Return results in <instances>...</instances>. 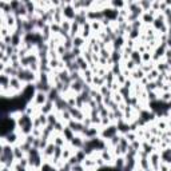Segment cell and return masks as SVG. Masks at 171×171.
Returning a JSON list of instances; mask_svg holds the SVG:
<instances>
[{
  "label": "cell",
  "mask_w": 171,
  "mask_h": 171,
  "mask_svg": "<svg viewBox=\"0 0 171 171\" xmlns=\"http://www.w3.org/2000/svg\"><path fill=\"white\" fill-rule=\"evenodd\" d=\"M118 132V127H116V124H110L109 127H104V128H100V134H99V136L102 139H104V141H109L112 136H115Z\"/></svg>",
  "instance_id": "cell-1"
},
{
  "label": "cell",
  "mask_w": 171,
  "mask_h": 171,
  "mask_svg": "<svg viewBox=\"0 0 171 171\" xmlns=\"http://www.w3.org/2000/svg\"><path fill=\"white\" fill-rule=\"evenodd\" d=\"M148 160H150V169L152 171H159V166L162 162L160 160V151L155 148V151L148 155Z\"/></svg>",
  "instance_id": "cell-2"
},
{
  "label": "cell",
  "mask_w": 171,
  "mask_h": 171,
  "mask_svg": "<svg viewBox=\"0 0 171 171\" xmlns=\"http://www.w3.org/2000/svg\"><path fill=\"white\" fill-rule=\"evenodd\" d=\"M48 102V95L46 92H42V91H38L36 92V95H35V98H34V100L31 102L32 104L35 106V107H43L46 103Z\"/></svg>",
  "instance_id": "cell-3"
},
{
  "label": "cell",
  "mask_w": 171,
  "mask_h": 171,
  "mask_svg": "<svg viewBox=\"0 0 171 171\" xmlns=\"http://www.w3.org/2000/svg\"><path fill=\"white\" fill-rule=\"evenodd\" d=\"M63 10V16H64V20H70V21H74L75 20V17H76V10L71 6V2H68V4L64 7V8H62Z\"/></svg>",
  "instance_id": "cell-4"
},
{
  "label": "cell",
  "mask_w": 171,
  "mask_h": 171,
  "mask_svg": "<svg viewBox=\"0 0 171 171\" xmlns=\"http://www.w3.org/2000/svg\"><path fill=\"white\" fill-rule=\"evenodd\" d=\"M68 143L71 145V147H72L74 150H82V148L84 147L86 139H84V136H82L80 134H75V136L71 139Z\"/></svg>",
  "instance_id": "cell-5"
},
{
  "label": "cell",
  "mask_w": 171,
  "mask_h": 171,
  "mask_svg": "<svg viewBox=\"0 0 171 171\" xmlns=\"http://www.w3.org/2000/svg\"><path fill=\"white\" fill-rule=\"evenodd\" d=\"M156 13H158V12H155V11H152V10H150L148 12H143L142 16H141L142 23L145 24V25H152V23H154V20H155Z\"/></svg>",
  "instance_id": "cell-6"
},
{
  "label": "cell",
  "mask_w": 171,
  "mask_h": 171,
  "mask_svg": "<svg viewBox=\"0 0 171 171\" xmlns=\"http://www.w3.org/2000/svg\"><path fill=\"white\" fill-rule=\"evenodd\" d=\"M70 112H71L72 119L74 120H78V122H83V119L86 118V114L80 109H78V107H71Z\"/></svg>",
  "instance_id": "cell-7"
},
{
  "label": "cell",
  "mask_w": 171,
  "mask_h": 171,
  "mask_svg": "<svg viewBox=\"0 0 171 171\" xmlns=\"http://www.w3.org/2000/svg\"><path fill=\"white\" fill-rule=\"evenodd\" d=\"M67 126L72 130V131L75 132V134H82V131L84 130V126H83V123L82 122H78V120H70L68 123H67Z\"/></svg>",
  "instance_id": "cell-8"
},
{
  "label": "cell",
  "mask_w": 171,
  "mask_h": 171,
  "mask_svg": "<svg viewBox=\"0 0 171 171\" xmlns=\"http://www.w3.org/2000/svg\"><path fill=\"white\" fill-rule=\"evenodd\" d=\"M53 111H55V103L51 100H48L43 107H40V112L44 115H49V114H52Z\"/></svg>",
  "instance_id": "cell-9"
},
{
  "label": "cell",
  "mask_w": 171,
  "mask_h": 171,
  "mask_svg": "<svg viewBox=\"0 0 171 171\" xmlns=\"http://www.w3.org/2000/svg\"><path fill=\"white\" fill-rule=\"evenodd\" d=\"M160 160L163 162V163H167L171 166V146L167 147L166 150L160 151Z\"/></svg>",
  "instance_id": "cell-10"
},
{
  "label": "cell",
  "mask_w": 171,
  "mask_h": 171,
  "mask_svg": "<svg viewBox=\"0 0 171 171\" xmlns=\"http://www.w3.org/2000/svg\"><path fill=\"white\" fill-rule=\"evenodd\" d=\"M92 35V31H91V24H90V21H87L83 27H82V31H80V36H82L83 39L88 40L90 38H91Z\"/></svg>",
  "instance_id": "cell-11"
},
{
  "label": "cell",
  "mask_w": 171,
  "mask_h": 171,
  "mask_svg": "<svg viewBox=\"0 0 171 171\" xmlns=\"http://www.w3.org/2000/svg\"><path fill=\"white\" fill-rule=\"evenodd\" d=\"M72 44H74L75 48H82V49H84L86 47H87V40L83 39L82 36H80V35H78V36H75V38L72 39Z\"/></svg>",
  "instance_id": "cell-12"
},
{
  "label": "cell",
  "mask_w": 171,
  "mask_h": 171,
  "mask_svg": "<svg viewBox=\"0 0 171 171\" xmlns=\"http://www.w3.org/2000/svg\"><path fill=\"white\" fill-rule=\"evenodd\" d=\"M145 76H146V74L143 72V71H142L141 68H139V67H138L136 70H134L132 72H131V79L134 80V82H141V80H142L143 78H145Z\"/></svg>",
  "instance_id": "cell-13"
},
{
  "label": "cell",
  "mask_w": 171,
  "mask_h": 171,
  "mask_svg": "<svg viewBox=\"0 0 171 171\" xmlns=\"http://www.w3.org/2000/svg\"><path fill=\"white\" fill-rule=\"evenodd\" d=\"M155 148H156V147H154L152 145H150V143H148L147 141H142V147H141V150H142L143 152H146L147 155H150L151 152H154Z\"/></svg>",
  "instance_id": "cell-14"
},
{
  "label": "cell",
  "mask_w": 171,
  "mask_h": 171,
  "mask_svg": "<svg viewBox=\"0 0 171 171\" xmlns=\"http://www.w3.org/2000/svg\"><path fill=\"white\" fill-rule=\"evenodd\" d=\"M76 63H78V66H79V68H80V72H83V71H86V70H88L90 68V66H88V63H87V60L83 58V55L82 56H79V58H76Z\"/></svg>",
  "instance_id": "cell-15"
},
{
  "label": "cell",
  "mask_w": 171,
  "mask_h": 171,
  "mask_svg": "<svg viewBox=\"0 0 171 171\" xmlns=\"http://www.w3.org/2000/svg\"><path fill=\"white\" fill-rule=\"evenodd\" d=\"M13 155H15L16 162L20 160L21 158H24V156H27V154L23 151V148H21L20 146H13Z\"/></svg>",
  "instance_id": "cell-16"
},
{
  "label": "cell",
  "mask_w": 171,
  "mask_h": 171,
  "mask_svg": "<svg viewBox=\"0 0 171 171\" xmlns=\"http://www.w3.org/2000/svg\"><path fill=\"white\" fill-rule=\"evenodd\" d=\"M139 68H141L143 72L147 75V74H150L151 71L155 68V63H152V62H151V63H146V64H142L141 67H139Z\"/></svg>",
  "instance_id": "cell-17"
},
{
  "label": "cell",
  "mask_w": 171,
  "mask_h": 171,
  "mask_svg": "<svg viewBox=\"0 0 171 171\" xmlns=\"http://www.w3.org/2000/svg\"><path fill=\"white\" fill-rule=\"evenodd\" d=\"M62 134H63V136H64V138H66V141H67V142H70V141H71V139H72V138L75 136V132H74V131H72V130H71V128L68 127V126H66L64 131H63Z\"/></svg>",
  "instance_id": "cell-18"
},
{
  "label": "cell",
  "mask_w": 171,
  "mask_h": 171,
  "mask_svg": "<svg viewBox=\"0 0 171 171\" xmlns=\"http://www.w3.org/2000/svg\"><path fill=\"white\" fill-rule=\"evenodd\" d=\"M114 164H115V169H118V170H123V169H124V166H126L124 156H118V158H115Z\"/></svg>",
  "instance_id": "cell-19"
},
{
  "label": "cell",
  "mask_w": 171,
  "mask_h": 171,
  "mask_svg": "<svg viewBox=\"0 0 171 171\" xmlns=\"http://www.w3.org/2000/svg\"><path fill=\"white\" fill-rule=\"evenodd\" d=\"M39 171H59V170H58L51 162H44Z\"/></svg>",
  "instance_id": "cell-20"
},
{
  "label": "cell",
  "mask_w": 171,
  "mask_h": 171,
  "mask_svg": "<svg viewBox=\"0 0 171 171\" xmlns=\"http://www.w3.org/2000/svg\"><path fill=\"white\" fill-rule=\"evenodd\" d=\"M110 6L119 11L126 7V2H122V0H112V2H110Z\"/></svg>",
  "instance_id": "cell-21"
},
{
  "label": "cell",
  "mask_w": 171,
  "mask_h": 171,
  "mask_svg": "<svg viewBox=\"0 0 171 171\" xmlns=\"http://www.w3.org/2000/svg\"><path fill=\"white\" fill-rule=\"evenodd\" d=\"M159 74H160V72H159V71H158V70H156V68H154V70H152V71H151V72H150V74H147V75H146V78L148 79V82H155V80H156V79H158V76H159Z\"/></svg>",
  "instance_id": "cell-22"
},
{
  "label": "cell",
  "mask_w": 171,
  "mask_h": 171,
  "mask_svg": "<svg viewBox=\"0 0 171 171\" xmlns=\"http://www.w3.org/2000/svg\"><path fill=\"white\" fill-rule=\"evenodd\" d=\"M152 62V52H145L142 53V63L146 64V63H151Z\"/></svg>",
  "instance_id": "cell-23"
},
{
  "label": "cell",
  "mask_w": 171,
  "mask_h": 171,
  "mask_svg": "<svg viewBox=\"0 0 171 171\" xmlns=\"http://www.w3.org/2000/svg\"><path fill=\"white\" fill-rule=\"evenodd\" d=\"M156 127H158L160 131H166V130L169 128V122H167V119H164V120H159L158 123H156Z\"/></svg>",
  "instance_id": "cell-24"
},
{
  "label": "cell",
  "mask_w": 171,
  "mask_h": 171,
  "mask_svg": "<svg viewBox=\"0 0 171 171\" xmlns=\"http://www.w3.org/2000/svg\"><path fill=\"white\" fill-rule=\"evenodd\" d=\"M112 100H114L115 103H118V106L120 104V103L124 102V98L120 95L119 92H112Z\"/></svg>",
  "instance_id": "cell-25"
},
{
  "label": "cell",
  "mask_w": 171,
  "mask_h": 171,
  "mask_svg": "<svg viewBox=\"0 0 171 171\" xmlns=\"http://www.w3.org/2000/svg\"><path fill=\"white\" fill-rule=\"evenodd\" d=\"M124 136H126V139H127V141H128L130 143H132L134 141H136V139H138V136H136V132H135V131H130V132L126 134Z\"/></svg>",
  "instance_id": "cell-26"
},
{
  "label": "cell",
  "mask_w": 171,
  "mask_h": 171,
  "mask_svg": "<svg viewBox=\"0 0 171 171\" xmlns=\"http://www.w3.org/2000/svg\"><path fill=\"white\" fill-rule=\"evenodd\" d=\"M82 123H83V126H84V128H88V127H91V126H94V124H92V120H91V118H90V116H86Z\"/></svg>",
  "instance_id": "cell-27"
},
{
  "label": "cell",
  "mask_w": 171,
  "mask_h": 171,
  "mask_svg": "<svg viewBox=\"0 0 171 171\" xmlns=\"http://www.w3.org/2000/svg\"><path fill=\"white\" fill-rule=\"evenodd\" d=\"M56 52H58V55H59V56L62 58V56H63V55H64V53L67 52V49L64 48V46H63V44H59V46L56 47Z\"/></svg>",
  "instance_id": "cell-28"
},
{
  "label": "cell",
  "mask_w": 171,
  "mask_h": 171,
  "mask_svg": "<svg viewBox=\"0 0 171 171\" xmlns=\"http://www.w3.org/2000/svg\"><path fill=\"white\" fill-rule=\"evenodd\" d=\"M115 80H116V82H118L120 86H123V84L126 83V80H127V78H124V75L120 74V75H118V76H115Z\"/></svg>",
  "instance_id": "cell-29"
},
{
  "label": "cell",
  "mask_w": 171,
  "mask_h": 171,
  "mask_svg": "<svg viewBox=\"0 0 171 171\" xmlns=\"http://www.w3.org/2000/svg\"><path fill=\"white\" fill-rule=\"evenodd\" d=\"M171 166L167 164V163H163V162H160V166H159V171H170Z\"/></svg>",
  "instance_id": "cell-30"
},
{
  "label": "cell",
  "mask_w": 171,
  "mask_h": 171,
  "mask_svg": "<svg viewBox=\"0 0 171 171\" xmlns=\"http://www.w3.org/2000/svg\"><path fill=\"white\" fill-rule=\"evenodd\" d=\"M12 171H28V169H24V167H21V166H20V164L16 162V163H15V166H13V167H12Z\"/></svg>",
  "instance_id": "cell-31"
},
{
  "label": "cell",
  "mask_w": 171,
  "mask_h": 171,
  "mask_svg": "<svg viewBox=\"0 0 171 171\" xmlns=\"http://www.w3.org/2000/svg\"><path fill=\"white\" fill-rule=\"evenodd\" d=\"M164 59H171V48H167L164 52Z\"/></svg>",
  "instance_id": "cell-32"
},
{
  "label": "cell",
  "mask_w": 171,
  "mask_h": 171,
  "mask_svg": "<svg viewBox=\"0 0 171 171\" xmlns=\"http://www.w3.org/2000/svg\"><path fill=\"white\" fill-rule=\"evenodd\" d=\"M0 171H12V169L7 167V166H2V170H0Z\"/></svg>",
  "instance_id": "cell-33"
},
{
  "label": "cell",
  "mask_w": 171,
  "mask_h": 171,
  "mask_svg": "<svg viewBox=\"0 0 171 171\" xmlns=\"http://www.w3.org/2000/svg\"><path fill=\"white\" fill-rule=\"evenodd\" d=\"M147 171H152V170H151V169H148V170H147Z\"/></svg>",
  "instance_id": "cell-34"
},
{
  "label": "cell",
  "mask_w": 171,
  "mask_h": 171,
  "mask_svg": "<svg viewBox=\"0 0 171 171\" xmlns=\"http://www.w3.org/2000/svg\"><path fill=\"white\" fill-rule=\"evenodd\" d=\"M170 171H171V169H170Z\"/></svg>",
  "instance_id": "cell-35"
}]
</instances>
